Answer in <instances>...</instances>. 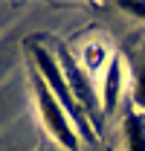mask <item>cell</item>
Masks as SVG:
<instances>
[{
  "label": "cell",
  "mask_w": 145,
  "mask_h": 151,
  "mask_svg": "<svg viewBox=\"0 0 145 151\" xmlns=\"http://www.w3.org/2000/svg\"><path fill=\"white\" fill-rule=\"evenodd\" d=\"M32 61H35V73L38 78L50 87V93L55 96V102L67 111V116H70L72 128H75V134L84 139V142H93L96 139V134H93V125H90V113L84 111L78 102H75V96H72L70 84H67V78H64V73H61V64H58V58L47 50V47H41V44H35L32 47Z\"/></svg>",
  "instance_id": "cell-1"
},
{
  "label": "cell",
  "mask_w": 145,
  "mask_h": 151,
  "mask_svg": "<svg viewBox=\"0 0 145 151\" xmlns=\"http://www.w3.org/2000/svg\"><path fill=\"white\" fill-rule=\"evenodd\" d=\"M32 90H35V99H38V113H41L44 128L50 131V137H52L61 148L78 151V148H81V145H78V142H81V137L75 134V128H72V122H70V116H67V111L55 102V96L50 93V87L38 78V73L32 76Z\"/></svg>",
  "instance_id": "cell-2"
},
{
  "label": "cell",
  "mask_w": 145,
  "mask_h": 151,
  "mask_svg": "<svg viewBox=\"0 0 145 151\" xmlns=\"http://www.w3.org/2000/svg\"><path fill=\"white\" fill-rule=\"evenodd\" d=\"M119 9L125 15H131V18L145 20V3H139V0H125V3H119Z\"/></svg>",
  "instance_id": "cell-8"
},
{
  "label": "cell",
  "mask_w": 145,
  "mask_h": 151,
  "mask_svg": "<svg viewBox=\"0 0 145 151\" xmlns=\"http://www.w3.org/2000/svg\"><path fill=\"white\" fill-rule=\"evenodd\" d=\"M134 102H136L139 113H145V70L136 73V81H134Z\"/></svg>",
  "instance_id": "cell-7"
},
{
  "label": "cell",
  "mask_w": 145,
  "mask_h": 151,
  "mask_svg": "<svg viewBox=\"0 0 145 151\" xmlns=\"http://www.w3.org/2000/svg\"><path fill=\"white\" fill-rule=\"evenodd\" d=\"M110 64L108 58V44H87L84 50H81V67L87 70V73H105V67Z\"/></svg>",
  "instance_id": "cell-6"
},
{
  "label": "cell",
  "mask_w": 145,
  "mask_h": 151,
  "mask_svg": "<svg viewBox=\"0 0 145 151\" xmlns=\"http://www.w3.org/2000/svg\"><path fill=\"white\" fill-rule=\"evenodd\" d=\"M122 87H125V67H122V58L113 55L110 64L102 73V87H99V102L105 111H116L119 105V96H122Z\"/></svg>",
  "instance_id": "cell-4"
},
{
  "label": "cell",
  "mask_w": 145,
  "mask_h": 151,
  "mask_svg": "<svg viewBox=\"0 0 145 151\" xmlns=\"http://www.w3.org/2000/svg\"><path fill=\"white\" fill-rule=\"evenodd\" d=\"M122 137H125V151H145V113L128 111L122 122Z\"/></svg>",
  "instance_id": "cell-5"
},
{
  "label": "cell",
  "mask_w": 145,
  "mask_h": 151,
  "mask_svg": "<svg viewBox=\"0 0 145 151\" xmlns=\"http://www.w3.org/2000/svg\"><path fill=\"white\" fill-rule=\"evenodd\" d=\"M55 58H58V64H61V73H64V78H67V84H70L75 102H78L87 113H99L102 111L99 90L93 87V78H90V73L81 67V61H75V58L70 55V50H58Z\"/></svg>",
  "instance_id": "cell-3"
}]
</instances>
